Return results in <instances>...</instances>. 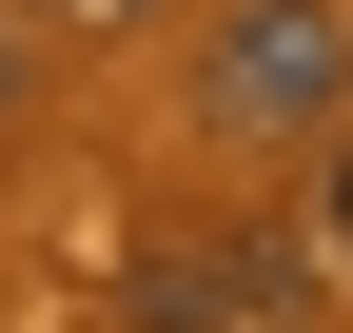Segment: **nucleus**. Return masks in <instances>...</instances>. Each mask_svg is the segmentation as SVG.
<instances>
[{"label":"nucleus","instance_id":"nucleus-4","mask_svg":"<svg viewBox=\"0 0 353 333\" xmlns=\"http://www.w3.org/2000/svg\"><path fill=\"white\" fill-rule=\"evenodd\" d=\"M39 20H157V0H39Z\"/></svg>","mask_w":353,"mask_h":333},{"label":"nucleus","instance_id":"nucleus-1","mask_svg":"<svg viewBox=\"0 0 353 333\" xmlns=\"http://www.w3.org/2000/svg\"><path fill=\"white\" fill-rule=\"evenodd\" d=\"M196 118L216 138H334L353 118V20L334 0H236L196 39Z\"/></svg>","mask_w":353,"mask_h":333},{"label":"nucleus","instance_id":"nucleus-5","mask_svg":"<svg viewBox=\"0 0 353 333\" xmlns=\"http://www.w3.org/2000/svg\"><path fill=\"white\" fill-rule=\"evenodd\" d=\"M334 235H353V157H334Z\"/></svg>","mask_w":353,"mask_h":333},{"label":"nucleus","instance_id":"nucleus-3","mask_svg":"<svg viewBox=\"0 0 353 333\" xmlns=\"http://www.w3.org/2000/svg\"><path fill=\"white\" fill-rule=\"evenodd\" d=\"M0 138H20V20H0Z\"/></svg>","mask_w":353,"mask_h":333},{"label":"nucleus","instance_id":"nucleus-2","mask_svg":"<svg viewBox=\"0 0 353 333\" xmlns=\"http://www.w3.org/2000/svg\"><path fill=\"white\" fill-rule=\"evenodd\" d=\"M118 314L138 333H255V314H294V235H157L118 275Z\"/></svg>","mask_w":353,"mask_h":333}]
</instances>
